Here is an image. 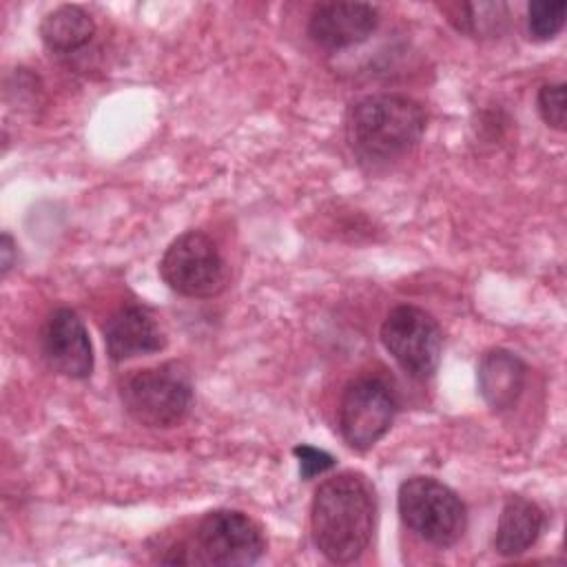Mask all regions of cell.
<instances>
[{
	"instance_id": "1",
	"label": "cell",
	"mask_w": 567,
	"mask_h": 567,
	"mask_svg": "<svg viewBox=\"0 0 567 567\" xmlns=\"http://www.w3.org/2000/svg\"><path fill=\"white\" fill-rule=\"evenodd\" d=\"M377 520L374 489L365 476L341 472L326 478L312 496L310 529L330 563H352L370 545Z\"/></svg>"
},
{
	"instance_id": "2",
	"label": "cell",
	"mask_w": 567,
	"mask_h": 567,
	"mask_svg": "<svg viewBox=\"0 0 567 567\" xmlns=\"http://www.w3.org/2000/svg\"><path fill=\"white\" fill-rule=\"evenodd\" d=\"M425 120L423 106L408 95H368L348 109L346 140L363 159H396L419 144Z\"/></svg>"
},
{
	"instance_id": "3",
	"label": "cell",
	"mask_w": 567,
	"mask_h": 567,
	"mask_svg": "<svg viewBox=\"0 0 567 567\" xmlns=\"http://www.w3.org/2000/svg\"><path fill=\"white\" fill-rule=\"evenodd\" d=\"M126 412L144 427L168 430L179 425L193 405V385L188 372L175 363H162L135 370L120 388Z\"/></svg>"
},
{
	"instance_id": "4",
	"label": "cell",
	"mask_w": 567,
	"mask_h": 567,
	"mask_svg": "<svg viewBox=\"0 0 567 567\" xmlns=\"http://www.w3.org/2000/svg\"><path fill=\"white\" fill-rule=\"evenodd\" d=\"M399 514L408 529L436 547L454 545L467 527L458 494L432 476H412L399 487Z\"/></svg>"
},
{
	"instance_id": "5",
	"label": "cell",
	"mask_w": 567,
	"mask_h": 567,
	"mask_svg": "<svg viewBox=\"0 0 567 567\" xmlns=\"http://www.w3.org/2000/svg\"><path fill=\"white\" fill-rule=\"evenodd\" d=\"M164 284L182 297H215L228 281L226 261L217 244L202 230H186L159 259Z\"/></svg>"
},
{
	"instance_id": "6",
	"label": "cell",
	"mask_w": 567,
	"mask_h": 567,
	"mask_svg": "<svg viewBox=\"0 0 567 567\" xmlns=\"http://www.w3.org/2000/svg\"><path fill=\"white\" fill-rule=\"evenodd\" d=\"M266 551L264 529L248 514L237 509L208 512L188 547L190 563L197 565H252Z\"/></svg>"
},
{
	"instance_id": "7",
	"label": "cell",
	"mask_w": 567,
	"mask_h": 567,
	"mask_svg": "<svg viewBox=\"0 0 567 567\" xmlns=\"http://www.w3.org/2000/svg\"><path fill=\"white\" fill-rule=\"evenodd\" d=\"M381 341L412 379H430L441 361L443 332L436 319L416 306H396L381 323Z\"/></svg>"
},
{
	"instance_id": "8",
	"label": "cell",
	"mask_w": 567,
	"mask_h": 567,
	"mask_svg": "<svg viewBox=\"0 0 567 567\" xmlns=\"http://www.w3.org/2000/svg\"><path fill=\"white\" fill-rule=\"evenodd\" d=\"M394 414L396 399L388 383L377 377H359L341 394L339 432L350 447L363 452L390 430Z\"/></svg>"
},
{
	"instance_id": "9",
	"label": "cell",
	"mask_w": 567,
	"mask_h": 567,
	"mask_svg": "<svg viewBox=\"0 0 567 567\" xmlns=\"http://www.w3.org/2000/svg\"><path fill=\"white\" fill-rule=\"evenodd\" d=\"M42 354L51 370L69 379H86L93 372V348L82 319L71 308L53 310L40 334Z\"/></svg>"
},
{
	"instance_id": "10",
	"label": "cell",
	"mask_w": 567,
	"mask_h": 567,
	"mask_svg": "<svg viewBox=\"0 0 567 567\" xmlns=\"http://www.w3.org/2000/svg\"><path fill=\"white\" fill-rule=\"evenodd\" d=\"M377 24L379 11L368 2H323L312 9L308 33L323 49H346L368 40Z\"/></svg>"
},
{
	"instance_id": "11",
	"label": "cell",
	"mask_w": 567,
	"mask_h": 567,
	"mask_svg": "<svg viewBox=\"0 0 567 567\" xmlns=\"http://www.w3.org/2000/svg\"><path fill=\"white\" fill-rule=\"evenodd\" d=\"M104 346L113 361L164 350L166 337L157 319L142 306H122L104 323Z\"/></svg>"
},
{
	"instance_id": "12",
	"label": "cell",
	"mask_w": 567,
	"mask_h": 567,
	"mask_svg": "<svg viewBox=\"0 0 567 567\" xmlns=\"http://www.w3.org/2000/svg\"><path fill=\"white\" fill-rule=\"evenodd\" d=\"M478 392L492 410H509L523 394L527 365L509 350H487L478 361Z\"/></svg>"
},
{
	"instance_id": "13",
	"label": "cell",
	"mask_w": 567,
	"mask_h": 567,
	"mask_svg": "<svg viewBox=\"0 0 567 567\" xmlns=\"http://www.w3.org/2000/svg\"><path fill=\"white\" fill-rule=\"evenodd\" d=\"M543 525L545 514L534 501L525 496H507L494 534L496 554L505 558L525 554L538 540Z\"/></svg>"
},
{
	"instance_id": "14",
	"label": "cell",
	"mask_w": 567,
	"mask_h": 567,
	"mask_svg": "<svg viewBox=\"0 0 567 567\" xmlns=\"http://www.w3.org/2000/svg\"><path fill=\"white\" fill-rule=\"evenodd\" d=\"M95 33L93 18L78 4H60L40 22V38L55 53H71L84 47Z\"/></svg>"
},
{
	"instance_id": "15",
	"label": "cell",
	"mask_w": 567,
	"mask_h": 567,
	"mask_svg": "<svg viewBox=\"0 0 567 567\" xmlns=\"http://www.w3.org/2000/svg\"><path fill=\"white\" fill-rule=\"evenodd\" d=\"M452 22L472 38H496L507 24V7L503 2H465Z\"/></svg>"
},
{
	"instance_id": "16",
	"label": "cell",
	"mask_w": 567,
	"mask_h": 567,
	"mask_svg": "<svg viewBox=\"0 0 567 567\" xmlns=\"http://www.w3.org/2000/svg\"><path fill=\"white\" fill-rule=\"evenodd\" d=\"M567 16V2L565 0H534L527 4V29L529 35L536 40H549L554 38Z\"/></svg>"
},
{
	"instance_id": "17",
	"label": "cell",
	"mask_w": 567,
	"mask_h": 567,
	"mask_svg": "<svg viewBox=\"0 0 567 567\" xmlns=\"http://www.w3.org/2000/svg\"><path fill=\"white\" fill-rule=\"evenodd\" d=\"M538 113L547 126L563 131L565 128V84H545L538 91Z\"/></svg>"
},
{
	"instance_id": "18",
	"label": "cell",
	"mask_w": 567,
	"mask_h": 567,
	"mask_svg": "<svg viewBox=\"0 0 567 567\" xmlns=\"http://www.w3.org/2000/svg\"><path fill=\"white\" fill-rule=\"evenodd\" d=\"M292 454L299 458V472L303 478H312L334 465V456L312 445H297Z\"/></svg>"
},
{
	"instance_id": "19",
	"label": "cell",
	"mask_w": 567,
	"mask_h": 567,
	"mask_svg": "<svg viewBox=\"0 0 567 567\" xmlns=\"http://www.w3.org/2000/svg\"><path fill=\"white\" fill-rule=\"evenodd\" d=\"M13 239L9 233L2 235V244H0V252H2V275H7L13 266Z\"/></svg>"
}]
</instances>
